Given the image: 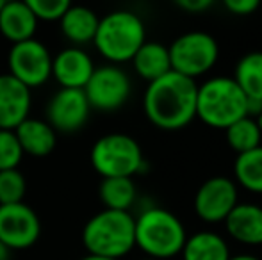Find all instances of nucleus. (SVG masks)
Instances as JSON below:
<instances>
[{
    "instance_id": "obj_3",
    "label": "nucleus",
    "mask_w": 262,
    "mask_h": 260,
    "mask_svg": "<svg viewBox=\"0 0 262 260\" xmlns=\"http://www.w3.org/2000/svg\"><path fill=\"white\" fill-rule=\"evenodd\" d=\"M145 41L146 29L139 14L118 9L100 18L93 45L107 63L120 66L132 61Z\"/></svg>"
},
{
    "instance_id": "obj_15",
    "label": "nucleus",
    "mask_w": 262,
    "mask_h": 260,
    "mask_svg": "<svg viewBox=\"0 0 262 260\" xmlns=\"http://www.w3.org/2000/svg\"><path fill=\"white\" fill-rule=\"evenodd\" d=\"M227 233L245 246H262V207L257 203H237L225 219Z\"/></svg>"
},
{
    "instance_id": "obj_28",
    "label": "nucleus",
    "mask_w": 262,
    "mask_h": 260,
    "mask_svg": "<svg viewBox=\"0 0 262 260\" xmlns=\"http://www.w3.org/2000/svg\"><path fill=\"white\" fill-rule=\"evenodd\" d=\"M225 9L235 16H248L259 9V0H225Z\"/></svg>"
},
{
    "instance_id": "obj_32",
    "label": "nucleus",
    "mask_w": 262,
    "mask_h": 260,
    "mask_svg": "<svg viewBox=\"0 0 262 260\" xmlns=\"http://www.w3.org/2000/svg\"><path fill=\"white\" fill-rule=\"evenodd\" d=\"M80 260H113V258H105V257H97V255H86Z\"/></svg>"
},
{
    "instance_id": "obj_27",
    "label": "nucleus",
    "mask_w": 262,
    "mask_h": 260,
    "mask_svg": "<svg viewBox=\"0 0 262 260\" xmlns=\"http://www.w3.org/2000/svg\"><path fill=\"white\" fill-rule=\"evenodd\" d=\"M27 6L38 21H59L72 4L68 0H27Z\"/></svg>"
},
{
    "instance_id": "obj_19",
    "label": "nucleus",
    "mask_w": 262,
    "mask_h": 260,
    "mask_svg": "<svg viewBox=\"0 0 262 260\" xmlns=\"http://www.w3.org/2000/svg\"><path fill=\"white\" fill-rule=\"evenodd\" d=\"M98 21L100 18L90 7L70 6L64 16L59 20V23H61V31L68 41H72L73 45H86L95 39Z\"/></svg>"
},
{
    "instance_id": "obj_6",
    "label": "nucleus",
    "mask_w": 262,
    "mask_h": 260,
    "mask_svg": "<svg viewBox=\"0 0 262 260\" xmlns=\"http://www.w3.org/2000/svg\"><path fill=\"white\" fill-rule=\"evenodd\" d=\"M90 157L91 166L102 178H132L146 166L139 143L120 132L98 137Z\"/></svg>"
},
{
    "instance_id": "obj_20",
    "label": "nucleus",
    "mask_w": 262,
    "mask_h": 260,
    "mask_svg": "<svg viewBox=\"0 0 262 260\" xmlns=\"http://www.w3.org/2000/svg\"><path fill=\"white\" fill-rule=\"evenodd\" d=\"M180 255L182 260H228L230 248L223 235L204 230L187 237Z\"/></svg>"
},
{
    "instance_id": "obj_22",
    "label": "nucleus",
    "mask_w": 262,
    "mask_h": 260,
    "mask_svg": "<svg viewBox=\"0 0 262 260\" xmlns=\"http://www.w3.org/2000/svg\"><path fill=\"white\" fill-rule=\"evenodd\" d=\"M98 196L107 210L130 212L138 200V189L132 178H102Z\"/></svg>"
},
{
    "instance_id": "obj_25",
    "label": "nucleus",
    "mask_w": 262,
    "mask_h": 260,
    "mask_svg": "<svg viewBox=\"0 0 262 260\" xmlns=\"http://www.w3.org/2000/svg\"><path fill=\"white\" fill-rule=\"evenodd\" d=\"M27 191L25 177L18 170L0 171V205L20 203Z\"/></svg>"
},
{
    "instance_id": "obj_5",
    "label": "nucleus",
    "mask_w": 262,
    "mask_h": 260,
    "mask_svg": "<svg viewBox=\"0 0 262 260\" xmlns=\"http://www.w3.org/2000/svg\"><path fill=\"white\" fill-rule=\"evenodd\" d=\"M248 98L232 77H210L196 89V118L210 129L227 130L246 116Z\"/></svg>"
},
{
    "instance_id": "obj_16",
    "label": "nucleus",
    "mask_w": 262,
    "mask_h": 260,
    "mask_svg": "<svg viewBox=\"0 0 262 260\" xmlns=\"http://www.w3.org/2000/svg\"><path fill=\"white\" fill-rule=\"evenodd\" d=\"M38 29V20L27 2H6L0 11V34L13 45L32 39Z\"/></svg>"
},
{
    "instance_id": "obj_23",
    "label": "nucleus",
    "mask_w": 262,
    "mask_h": 260,
    "mask_svg": "<svg viewBox=\"0 0 262 260\" xmlns=\"http://www.w3.org/2000/svg\"><path fill=\"white\" fill-rule=\"evenodd\" d=\"M235 185L253 195H262V145L237 155L234 162Z\"/></svg>"
},
{
    "instance_id": "obj_12",
    "label": "nucleus",
    "mask_w": 262,
    "mask_h": 260,
    "mask_svg": "<svg viewBox=\"0 0 262 260\" xmlns=\"http://www.w3.org/2000/svg\"><path fill=\"white\" fill-rule=\"evenodd\" d=\"M91 107L82 89H59L47 105V123L62 134L80 130L90 120Z\"/></svg>"
},
{
    "instance_id": "obj_33",
    "label": "nucleus",
    "mask_w": 262,
    "mask_h": 260,
    "mask_svg": "<svg viewBox=\"0 0 262 260\" xmlns=\"http://www.w3.org/2000/svg\"><path fill=\"white\" fill-rule=\"evenodd\" d=\"M255 123H257V127H259V130H260V134H262V112L259 116L255 118Z\"/></svg>"
},
{
    "instance_id": "obj_11",
    "label": "nucleus",
    "mask_w": 262,
    "mask_h": 260,
    "mask_svg": "<svg viewBox=\"0 0 262 260\" xmlns=\"http://www.w3.org/2000/svg\"><path fill=\"white\" fill-rule=\"evenodd\" d=\"M239 203L237 185L228 177H210L198 187L194 195V212L205 223H225Z\"/></svg>"
},
{
    "instance_id": "obj_14",
    "label": "nucleus",
    "mask_w": 262,
    "mask_h": 260,
    "mask_svg": "<svg viewBox=\"0 0 262 260\" xmlns=\"http://www.w3.org/2000/svg\"><path fill=\"white\" fill-rule=\"evenodd\" d=\"M32 107L31 89L9 73L0 75V130H14L29 118Z\"/></svg>"
},
{
    "instance_id": "obj_26",
    "label": "nucleus",
    "mask_w": 262,
    "mask_h": 260,
    "mask_svg": "<svg viewBox=\"0 0 262 260\" xmlns=\"http://www.w3.org/2000/svg\"><path fill=\"white\" fill-rule=\"evenodd\" d=\"M24 155L14 130H0V171L18 170Z\"/></svg>"
},
{
    "instance_id": "obj_34",
    "label": "nucleus",
    "mask_w": 262,
    "mask_h": 260,
    "mask_svg": "<svg viewBox=\"0 0 262 260\" xmlns=\"http://www.w3.org/2000/svg\"><path fill=\"white\" fill-rule=\"evenodd\" d=\"M4 4H6V0H0V11H2V7H4Z\"/></svg>"
},
{
    "instance_id": "obj_17",
    "label": "nucleus",
    "mask_w": 262,
    "mask_h": 260,
    "mask_svg": "<svg viewBox=\"0 0 262 260\" xmlns=\"http://www.w3.org/2000/svg\"><path fill=\"white\" fill-rule=\"evenodd\" d=\"M14 134L24 153L32 157H47L57 143V132L45 120L31 118V116L14 129Z\"/></svg>"
},
{
    "instance_id": "obj_1",
    "label": "nucleus",
    "mask_w": 262,
    "mask_h": 260,
    "mask_svg": "<svg viewBox=\"0 0 262 260\" xmlns=\"http://www.w3.org/2000/svg\"><path fill=\"white\" fill-rule=\"evenodd\" d=\"M196 80L175 72L148 84L143 111L148 122L161 130H182L196 118Z\"/></svg>"
},
{
    "instance_id": "obj_4",
    "label": "nucleus",
    "mask_w": 262,
    "mask_h": 260,
    "mask_svg": "<svg viewBox=\"0 0 262 260\" xmlns=\"http://www.w3.org/2000/svg\"><path fill=\"white\" fill-rule=\"evenodd\" d=\"M134 216L130 212H97L82 228V244L88 255L121 260L136 248Z\"/></svg>"
},
{
    "instance_id": "obj_29",
    "label": "nucleus",
    "mask_w": 262,
    "mask_h": 260,
    "mask_svg": "<svg viewBox=\"0 0 262 260\" xmlns=\"http://www.w3.org/2000/svg\"><path fill=\"white\" fill-rule=\"evenodd\" d=\"M212 0H177V7H180L182 11L187 13H204L212 7Z\"/></svg>"
},
{
    "instance_id": "obj_10",
    "label": "nucleus",
    "mask_w": 262,
    "mask_h": 260,
    "mask_svg": "<svg viewBox=\"0 0 262 260\" xmlns=\"http://www.w3.org/2000/svg\"><path fill=\"white\" fill-rule=\"evenodd\" d=\"M41 235V221L27 203L0 205V243L9 251L27 250Z\"/></svg>"
},
{
    "instance_id": "obj_13",
    "label": "nucleus",
    "mask_w": 262,
    "mask_h": 260,
    "mask_svg": "<svg viewBox=\"0 0 262 260\" xmlns=\"http://www.w3.org/2000/svg\"><path fill=\"white\" fill-rule=\"evenodd\" d=\"M95 68L91 56L79 46H68L52 57V77L61 89H84Z\"/></svg>"
},
{
    "instance_id": "obj_35",
    "label": "nucleus",
    "mask_w": 262,
    "mask_h": 260,
    "mask_svg": "<svg viewBox=\"0 0 262 260\" xmlns=\"http://www.w3.org/2000/svg\"><path fill=\"white\" fill-rule=\"evenodd\" d=\"M139 260H156V258H148V257H145V258H139Z\"/></svg>"
},
{
    "instance_id": "obj_2",
    "label": "nucleus",
    "mask_w": 262,
    "mask_h": 260,
    "mask_svg": "<svg viewBox=\"0 0 262 260\" xmlns=\"http://www.w3.org/2000/svg\"><path fill=\"white\" fill-rule=\"evenodd\" d=\"M136 246L148 258L169 260L180 255L187 233L184 223L162 207H148L134 218Z\"/></svg>"
},
{
    "instance_id": "obj_24",
    "label": "nucleus",
    "mask_w": 262,
    "mask_h": 260,
    "mask_svg": "<svg viewBox=\"0 0 262 260\" xmlns=\"http://www.w3.org/2000/svg\"><path fill=\"white\" fill-rule=\"evenodd\" d=\"M225 137H227V143L232 150H234L237 155L241 153H246L250 150H255L260 146L262 141V134L257 127L255 120L253 118H241L239 122H235L234 125H230L227 130H225Z\"/></svg>"
},
{
    "instance_id": "obj_30",
    "label": "nucleus",
    "mask_w": 262,
    "mask_h": 260,
    "mask_svg": "<svg viewBox=\"0 0 262 260\" xmlns=\"http://www.w3.org/2000/svg\"><path fill=\"white\" fill-rule=\"evenodd\" d=\"M228 260H262V258L255 257V255H252V253H241V255H230Z\"/></svg>"
},
{
    "instance_id": "obj_31",
    "label": "nucleus",
    "mask_w": 262,
    "mask_h": 260,
    "mask_svg": "<svg viewBox=\"0 0 262 260\" xmlns=\"http://www.w3.org/2000/svg\"><path fill=\"white\" fill-rule=\"evenodd\" d=\"M9 253H11V251L7 250L2 243H0V260H9Z\"/></svg>"
},
{
    "instance_id": "obj_7",
    "label": "nucleus",
    "mask_w": 262,
    "mask_h": 260,
    "mask_svg": "<svg viewBox=\"0 0 262 260\" xmlns=\"http://www.w3.org/2000/svg\"><path fill=\"white\" fill-rule=\"evenodd\" d=\"M171 72L196 80L214 68L220 57L216 38L204 31H189L173 39L168 46Z\"/></svg>"
},
{
    "instance_id": "obj_18",
    "label": "nucleus",
    "mask_w": 262,
    "mask_h": 260,
    "mask_svg": "<svg viewBox=\"0 0 262 260\" xmlns=\"http://www.w3.org/2000/svg\"><path fill=\"white\" fill-rule=\"evenodd\" d=\"M134 72L146 82L161 79L171 72V61H169L168 46L159 41H145L141 49L132 57Z\"/></svg>"
},
{
    "instance_id": "obj_21",
    "label": "nucleus",
    "mask_w": 262,
    "mask_h": 260,
    "mask_svg": "<svg viewBox=\"0 0 262 260\" xmlns=\"http://www.w3.org/2000/svg\"><path fill=\"white\" fill-rule=\"evenodd\" d=\"M248 100L262 102V52H248L237 61L234 77Z\"/></svg>"
},
{
    "instance_id": "obj_9",
    "label": "nucleus",
    "mask_w": 262,
    "mask_h": 260,
    "mask_svg": "<svg viewBox=\"0 0 262 260\" xmlns=\"http://www.w3.org/2000/svg\"><path fill=\"white\" fill-rule=\"evenodd\" d=\"M82 91L91 109L111 112L127 104L132 91V82L127 72L120 66L104 64L95 68L93 75Z\"/></svg>"
},
{
    "instance_id": "obj_8",
    "label": "nucleus",
    "mask_w": 262,
    "mask_h": 260,
    "mask_svg": "<svg viewBox=\"0 0 262 260\" xmlns=\"http://www.w3.org/2000/svg\"><path fill=\"white\" fill-rule=\"evenodd\" d=\"M9 75L29 89L43 86L52 77V54L38 39L16 43L7 54Z\"/></svg>"
}]
</instances>
